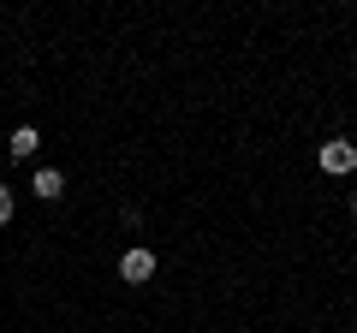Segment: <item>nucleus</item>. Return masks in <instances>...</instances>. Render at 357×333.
Here are the masks:
<instances>
[{"mask_svg":"<svg viewBox=\"0 0 357 333\" xmlns=\"http://www.w3.org/2000/svg\"><path fill=\"white\" fill-rule=\"evenodd\" d=\"M321 173H333V179L357 173V143L351 137H328V143H321Z\"/></svg>","mask_w":357,"mask_h":333,"instance_id":"1","label":"nucleus"},{"mask_svg":"<svg viewBox=\"0 0 357 333\" xmlns=\"http://www.w3.org/2000/svg\"><path fill=\"white\" fill-rule=\"evenodd\" d=\"M30 191H36L42 203H60V196H66V173H60V166H36V179H30Z\"/></svg>","mask_w":357,"mask_h":333,"instance_id":"3","label":"nucleus"},{"mask_svg":"<svg viewBox=\"0 0 357 333\" xmlns=\"http://www.w3.org/2000/svg\"><path fill=\"white\" fill-rule=\"evenodd\" d=\"M119 280H126V286H143V280H155V250L131 244L126 256H119Z\"/></svg>","mask_w":357,"mask_h":333,"instance_id":"2","label":"nucleus"},{"mask_svg":"<svg viewBox=\"0 0 357 333\" xmlns=\"http://www.w3.org/2000/svg\"><path fill=\"white\" fill-rule=\"evenodd\" d=\"M42 149V137H36V125H18L13 137H6V155H13V161H30V155Z\"/></svg>","mask_w":357,"mask_h":333,"instance_id":"4","label":"nucleus"},{"mask_svg":"<svg viewBox=\"0 0 357 333\" xmlns=\"http://www.w3.org/2000/svg\"><path fill=\"white\" fill-rule=\"evenodd\" d=\"M18 215V203H13V191H6V185H0V226H6V220Z\"/></svg>","mask_w":357,"mask_h":333,"instance_id":"5","label":"nucleus"},{"mask_svg":"<svg viewBox=\"0 0 357 333\" xmlns=\"http://www.w3.org/2000/svg\"><path fill=\"white\" fill-rule=\"evenodd\" d=\"M351 215H357V191H351Z\"/></svg>","mask_w":357,"mask_h":333,"instance_id":"6","label":"nucleus"}]
</instances>
